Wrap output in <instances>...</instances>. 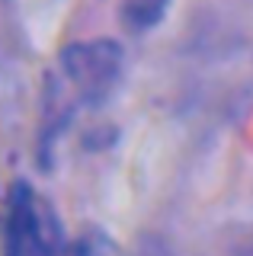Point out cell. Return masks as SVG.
<instances>
[{
	"mask_svg": "<svg viewBox=\"0 0 253 256\" xmlns=\"http://www.w3.org/2000/svg\"><path fill=\"white\" fill-rule=\"evenodd\" d=\"M170 0H122V22L132 32H144L160 22Z\"/></svg>",
	"mask_w": 253,
	"mask_h": 256,
	"instance_id": "3957f363",
	"label": "cell"
},
{
	"mask_svg": "<svg viewBox=\"0 0 253 256\" xmlns=\"http://www.w3.org/2000/svg\"><path fill=\"white\" fill-rule=\"evenodd\" d=\"M61 74L80 102L100 106L122 77V48L109 38L70 45L61 52Z\"/></svg>",
	"mask_w": 253,
	"mask_h": 256,
	"instance_id": "7a4b0ae2",
	"label": "cell"
},
{
	"mask_svg": "<svg viewBox=\"0 0 253 256\" xmlns=\"http://www.w3.org/2000/svg\"><path fill=\"white\" fill-rule=\"evenodd\" d=\"M61 250L64 234L54 208L32 186L16 182L4 214V256H61Z\"/></svg>",
	"mask_w": 253,
	"mask_h": 256,
	"instance_id": "6da1fadb",
	"label": "cell"
}]
</instances>
